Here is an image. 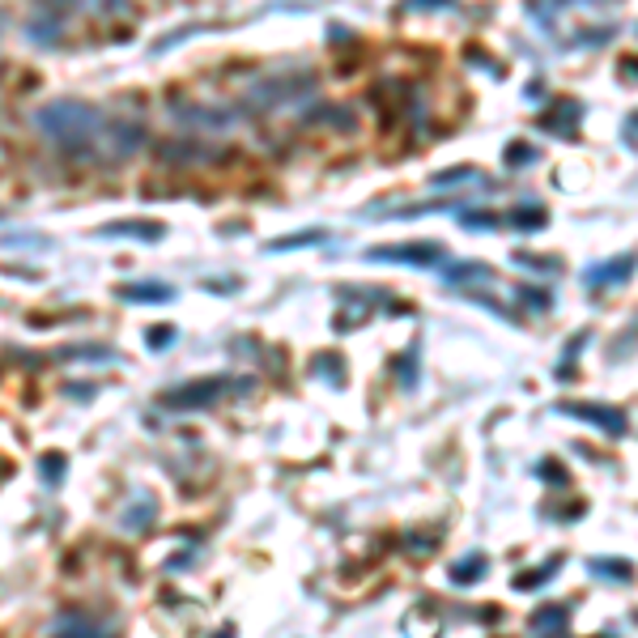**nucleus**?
Masks as SVG:
<instances>
[{"mask_svg": "<svg viewBox=\"0 0 638 638\" xmlns=\"http://www.w3.org/2000/svg\"><path fill=\"white\" fill-rule=\"evenodd\" d=\"M38 128L64 149H86L98 137V115L81 103H52L38 111Z\"/></svg>", "mask_w": 638, "mask_h": 638, "instance_id": "nucleus-1", "label": "nucleus"}, {"mask_svg": "<svg viewBox=\"0 0 638 638\" xmlns=\"http://www.w3.org/2000/svg\"><path fill=\"white\" fill-rule=\"evenodd\" d=\"M447 251L439 248V243H391V248H371L366 251V260H374V264H422V268H430V264H439Z\"/></svg>", "mask_w": 638, "mask_h": 638, "instance_id": "nucleus-2", "label": "nucleus"}, {"mask_svg": "<svg viewBox=\"0 0 638 638\" xmlns=\"http://www.w3.org/2000/svg\"><path fill=\"white\" fill-rule=\"evenodd\" d=\"M222 391H226V379H196V383H183V388L171 391L166 405L171 408H205V405H213Z\"/></svg>", "mask_w": 638, "mask_h": 638, "instance_id": "nucleus-3", "label": "nucleus"}, {"mask_svg": "<svg viewBox=\"0 0 638 638\" xmlns=\"http://www.w3.org/2000/svg\"><path fill=\"white\" fill-rule=\"evenodd\" d=\"M562 413L567 417H579V422H592L600 425L604 434H625V413H617V408H600V405H562Z\"/></svg>", "mask_w": 638, "mask_h": 638, "instance_id": "nucleus-4", "label": "nucleus"}, {"mask_svg": "<svg viewBox=\"0 0 638 638\" xmlns=\"http://www.w3.org/2000/svg\"><path fill=\"white\" fill-rule=\"evenodd\" d=\"M98 234H106V239H149V243H158L162 234H166V226H162V222H115V226H103Z\"/></svg>", "mask_w": 638, "mask_h": 638, "instance_id": "nucleus-5", "label": "nucleus"}, {"mask_svg": "<svg viewBox=\"0 0 638 638\" xmlns=\"http://www.w3.org/2000/svg\"><path fill=\"white\" fill-rule=\"evenodd\" d=\"M485 570H490V558H485V553H468V558H460V562L451 567V583L468 587V583H477V579H485Z\"/></svg>", "mask_w": 638, "mask_h": 638, "instance_id": "nucleus-6", "label": "nucleus"}, {"mask_svg": "<svg viewBox=\"0 0 638 638\" xmlns=\"http://www.w3.org/2000/svg\"><path fill=\"white\" fill-rule=\"evenodd\" d=\"M120 298H128V302H171L175 298V290L162 285V281H141V285H124Z\"/></svg>", "mask_w": 638, "mask_h": 638, "instance_id": "nucleus-7", "label": "nucleus"}, {"mask_svg": "<svg viewBox=\"0 0 638 638\" xmlns=\"http://www.w3.org/2000/svg\"><path fill=\"white\" fill-rule=\"evenodd\" d=\"M625 277H630V256H621V260H613V264H604V268H587V273H583V281H587V285L625 281Z\"/></svg>", "mask_w": 638, "mask_h": 638, "instance_id": "nucleus-8", "label": "nucleus"}, {"mask_svg": "<svg viewBox=\"0 0 638 638\" xmlns=\"http://www.w3.org/2000/svg\"><path fill=\"white\" fill-rule=\"evenodd\" d=\"M587 567L600 579H630V562H617V558H592Z\"/></svg>", "mask_w": 638, "mask_h": 638, "instance_id": "nucleus-9", "label": "nucleus"}, {"mask_svg": "<svg viewBox=\"0 0 638 638\" xmlns=\"http://www.w3.org/2000/svg\"><path fill=\"white\" fill-rule=\"evenodd\" d=\"M528 625L532 630H567V609H536Z\"/></svg>", "mask_w": 638, "mask_h": 638, "instance_id": "nucleus-10", "label": "nucleus"}, {"mask_svg": "<svg viewBox=\"0 0 638 638\" xmlns=\"http://www.w3.org/2000/svg\"><path fill=\"white\" fill-rule=\"evenodd\" d=\"M328 234L323 231H302V234H290V239H273L268 251H290V248H306V243H323Z\"/></svg>", "mask_w": 638, "mask_h": 638, "instance_id": "nucleus-11", "label": "nucleus"}, {"mask_svg": "<svg viewBox=\"0 0 638 638\" xmlns=\"http://www.w3.org/2000/svg\"><path fill=\"white\" fill-rule=\"evenodd\" d=\"M468 277H485V281H490V268L485 264H451L447 268V281H468Z\"/></svg>", "mask_w": 638, "mask_h": 638, "instance_id": "nucleus-12", "label": "nucleus"}, {"mask_svg": "<svg viewBox=\"0 0 638 638\" xmlns=\"http://www.w3.org/2000/svg\"><path fill=\"white\" fill-rule=\"evenodd\" d=\"M60 630H86V634H103V625L98 621H86V617H60L55 621V634Z\"/></svg>", "mask_w": 638, "mask_h": 638, "instance_id": "nucleus-13", "label": "nucleus"}, {"mask_svg": "<svg viewBox=\"0 0 638 638\" xmlns=\"http://www.w3.org/2000/svg\"><path fill=\"white\" fill-rule=\"evenodd\" d=\"M541 222H545L541 209H515V226L519 231H541Z\"/></svg>", "mask_w": 638, "mask_h": 638, "instance_id": "nucleus-14", "label": "nucleus"}, {"mask_svg": "<svg viewBox=\"0 0 638 638\" xmlns=\"http://www.w3.org/2000/svg\"><path fill=\"white\" fill-rule=\"evenodd\" d=\"M550 575H558V562H545V570H536V575H515V587H536Z\"/></svg>", "mask_w": 638, "mask_h": 638, "instance_id": "nucleus-15", "label": "nucleus"}, {"mask_svg": "<svg viewBox=\"0 0 638 638\" xmlns=\"http://www.w3.org/2000/svg\"><path fill=\"white\" fill-rule=\"evenodd\" d=\"M468 231H494V213H464Z\"/></svg>", "mask_w": 638, "mask_h": 638, "instance_id": "nucleus-16", "label": "nucleus"}, {"mask_svg": "<svg viewBox=\"0 0 638 638\" xmlns=\"http://www.w3.org/2000/svg\"><path fill=\"white\" fill-rule=\"evenodd\" d=\"M515 264H528V268H545V273H558V260H545V256H515Z\"/></svg>", "mask_w": 638, "mask_h": 638, "instance_id": "nucleus-17", "label": "nucleus"}, {"mask_svg": "<svg viewBox=\"0 0 638 638\" xmlns=\"http://www.w3.org/2000/svg\"><path fill=\"white\" fill-rule=\"evenodd\" d=\"M171 340H175V332H171L166 323H158V332L149 337V345H154V349H162V345H171Z\"/></svg>", "mask_w": 638, "mask_h": 638, "instance_id": "nucleus-18", "label": "nucleus"}, {"mask_svg": "<svg viewBox=\"0 0 638 638\" xmlns=\"http://www.w3.org/2000/svg\"><path fill=\"white\" fill-rule=\"evenodd\" d=\"M47 481H60V473H64V456H47Z\"/></svg>", "mask_w": 638, "mask_h": 638, "instance_id": "nucleus-19", "label": "nucleus"}, {"mask_svg": "<svg viewBox=\"0 0 638 638\" xmlns=\"http://www.w3.org/2000/svg\"><path fill=\"white\" fill-rule=\"evenodd\" d=\"M519 294H524L532 306H550V298H541V290H519Z\"/></svg>", "mask_w": 638, "mask_h": 638, "instance_id": "nucleus-20", "label": "nucleus"}]
</instances>
